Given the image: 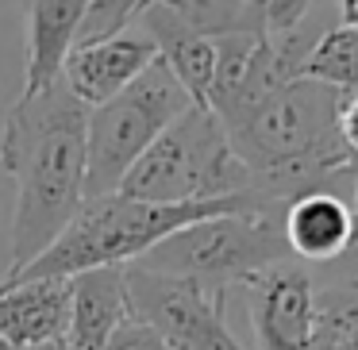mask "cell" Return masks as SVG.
Listing matches in <instances>:
<instances>
[{
    "label": "cell",
    "instance_id": "22",
    "mask_svg": "<svg viewBox=\"0 0 358 350\" xmlns=\"http://www.w3.org/2000/svg\"><path fill=\"white\" fill-rule=\"evenodd\" d=\"M0 350H20V347H8V342H0Z\"/></svg>",
    "mask_w": 358,
    "mask_h": 350
},
{
    "label": "cell",
    "instance_id": "16",
    "mask_svg": "<svg viewBox=\"0 0 358 350\" xmlns=\"http://www.w3.org/2000/svg\"><path fill=\"white\" fill-rule=\"evenodd\" d=\"M312 0H262L258 4V24H262L266 39H285L296 27L308 24Z\"/></svg>",
    "mask_w": 358,
    "mask_h": 350
},
{
    "label": "cell",
    "instance_id": "4",
    "mask_svg": "<svg viewBox=\"0 0 358 350\" xmlns=\"http://www.w3.org/2000/svg\"><path fill=\"white\" fill-rule=\"evenodd\" d=\"M285 258L289 247L281 235V212H231L181 227L178 235L147 250L135 265L227 293L231 285H247L250 277Z\"/></svg>",
    "mask_w": 358,
    "mask_h": 350
},
{
    "label": "cell",
    "instance_id": "15",
    "mask_svg": "<svg viewBox=\"0 0 358 350\" xmlns=\"http://www.w3.org/2000/svg\"><path fill=\"white\" fill-rule=\"evenodd\" d=\"M158 0H93L78 27V39L73 47H89V43H104L116 39V35L131 31L135 20H143Z\"/></svg>",
    "mask_w": 358,
    "mask_h": 350
},
{
    "label": "cell",
    "instance_id": "13",
    "mask_svg": "<svg viewBox=\"0 0 358 350\" xmlns=\"http://www.w3.org/2000/svg\"><path fill=\"white\" fill-rule=\"evenodd\" d=\"M301 78L327 89H339L343 96H355L358 93V27L350 24L327 27L316 39V47L308 50V58H304Z\"/></svg>",
    "mask_w": 358,
    "mask_h": 350
},
{
    "label": "cell",
    "instance_id": "18",
    "mask_svg": "<svg viewBox=\"0 0 358 350\" xmlns=\"http://www.w3.org/2000/svg\"><path fill=\"white\" fill-rule=\"evenodd\" d=\"M339 135H343V143H347V147L358 154V93L343 101V112H339Z\"/></svg>",
    "mask_w": 358,
    "mask_h": 350
},
{
    "label": "cell",
    "instance_id": "5",
    "mask_svg": "<svg viewBox=\"0 0 358 350\" xmlns=\"http://www.w3.org/2000/svg\"><path fill=\"white\" fill-rule=\"evenodd\" d=\"M193 101L178 85L162 58L147 66L124 93L108 104L89 108L85 119V200L112 196L124 173L143 158V150L173 124Z\"/></svg>",
    "mask_w": 358,
    "mask_h": 350
},
{
    "label": "cell",
    "instance_id": "12",
    "mask_svg": "<svg viewBox=\"0 0 358 350\" xmlns=\"http://www.w3.org/2000/svg\"><path fill=\"white\" fill-rule=\"evenodd\" d=\"M281 235L289 254L304 262H331L355 247L358 219L339 193H304L285 204Z\"/></svg>",
    "mask_w": 358,
    "mask_h": 350
},
{
    "label": "cell",
    "instance_id": "6",
    "mask_svg": "<svg viewBox=\"0 0 358 350\" xmlns=\"http://www.w3.org/2000/svg\"><path fill=\"white\" fill-rule=\"evenodd\" d=\"M131 319L147 323L166 350H247L227 327V293L189 277L124 265Z\"/></svg>",
    "mask_w": 358,
    "mask_h": 350
},
{
    "label": "cell",
    "instance_id": "3",
    "mask_svg": "<svg viewBox=\"0 0 358 350\" xmlns=\"http://www.w3.org/2000/svg\"><path fill=\"white\" fill-rule=\"evenodd\" d=\"M143 204H193L250 193V173L208 108H185L124 173L116 189Z\"/></svg>",
    "mask_w": 358,
    "mask_h": 350
},
{
    "label": "cell",
    "instance_id": "10",
    "mask_svg": "<svg viewBox=\"0 0 358 350\" xmlns=\"http://www.w3.org/2000/svg\"><path fill=\"white\" fill-rule=\"evenodd\" d=\"M131 319L127 304L124 265H104L70 277V323H66V347L70 350H104L120 323Z\"/></svg>",
    "mask_w": 358,
    "mask_h": 350
},
{
    "label": "cell",
    "instance_id": "17",
    "mask_svg": "<svg viewBox=\"0 0 358 350\" xmlns=\"http://www.w3.org/2000/svg\"><path fill=\"white\" fill-rule=\"evenodd\" d=\"M104 350H166V342L158 339L147 323L127 319V323L116 327V335L108 339V347H104Z\"/></svg>",
    "mask_w": 358,
    "mask_h": 350
},
{
    "label": "cell",
    "instance_id": "9",
    "mask_svg": "<svg viewBox=\"0 0 358 350\" xmlns=\"http://www.w3.org/2000/svg\"><path fill=\"white\" fill-rule=\"evenodd\" d=\"M70 277H35L0 285V342L43 350L66 339Z\"/></svg>",
    "mask_w": 358,
    "mask_h": 350
},
{
    "label": "cell",
    "instance_id": "21",
    "mask_svg": "<svg viewBox=\"0 0 358 350\" xmlns=\"http://www.w3.org/2000/svg\"><path fill=\"white\" fill-rule=\"evenodd\" d=\"M43 350H70L66 342H55V347H43Z\"/></svg>",
    "mask_w": 358,
    "mask_h": 350
},
{
    "label": "cell",
    "instance_id": "1",
    "mask_svg": "<svg viewBox=\"0 0 358 350\" xmlns=\"http://www.w3.org/2000/svg\"><path fill=\"white\" fill-rule=\"evenodd\" d=\"M85 119L62 81L20 96L0 127V170L16 185L12 262L4 277L31 265L85 204Z\"/></svg>",
    "mask_w": 358,
    "mask_h": 350
},
{
    "label": "cell",
    "instance_id": "19",
    "mask_svg": "<svg viewBox=\"0 0 358 350\" xmlns=\"http://www.w3.org/2000/svg\"><path fill=\"white\" fill-rule=\"evenodd\" d=\"M339 8H343V24L358 27V0H339Z\"/></svg>",
    "mask_w": 358,
    "mask_h": 350
},
{
    "label": "cell",
    "instance_id": "8",
    "mask_svg": "<svg viewBox=\"0 0 358 350\" xmlns=\"http://www.w3.org/2000/svg\"><path fill=\"white\" fill-rule=\"evenodd\" d=\"M158 58V47L143 27L116 35L104 43H89V47H73L62 62V81L70 89L73 101H81L85 108H101L116 93H124L143 70Z\"/></svg>",
    "mask_w": 358,
    "mask_h": 350
},
{
    "label": "cell",
    "instance_id": "2",
    "mask_svg": "<svg viewBox=\"0 0 358 350\" xmlns=\"http://www.w3.org/2000/svg\"><path fill=\"white\" fill-rule=\"evenodd\" d=\"M231 212H285L266 204L255 193L224 196V200H193V204H143L127 196H96L78 208V216L66 224V231L12 277H0V285L35 277H73L85 270L104 265H131L147 250H155L162 239L178 235L181 227L201 224L212 216H231Z\"/></svg>",
    "mask_w": 358,
    "mask_h": 350
},
{
    "label": "cell",
    "instance_id": "14",
    "mask_svg": "<svg viewBox=\"0 0 358 350\" xmlns=\"http://www.w3.org/2000/svg\"><path fill=\"white\" fill-rule=\"evenodd\" d=\"M304 350H358V281L316 293V319Z\"/></svg>",
    "mask_w": 358,
    "mask_h": 350
},
{
    "label": "cell",
    "instance_id": "20",
    "mask_svg": "<svg viewBox=\"0 0 358 350\" xmlns=\"http://www.w3.org/2000/svg\"><path fill=\"white\" fill-rule=\"evenodd\" d=\"M355 200H358V154H355Z\"/></svg>",
    "mask_w": 358,
    "mask_h": 350
},
{
    "label": "cell",
    "instance_id": "7",
    "mask_svg": "<svg viewBox=\"0 0 358 350\" xmlns=\"http://www.w3.org/2000/svg\"><path fill=\"white\" fill-rule=\"evenodd\" d=\"M247 316L258 350H304L316 319V289L301 265L278 262L250 277Z\"/></svg>",
    "mask_w": 358,
    "mask_h": 350
},
{
    "label": "cell",
    "instance_id": "11",
    "mask_svg": "<svg viewBox=\"0 0 358 350\" xmlns=\"http://www.w3.org/2000/svg\"><path fill=\"white\" fill-rule=\"evenodd\" d=\"M89 4L93 0H20L24 27H27V66H24V93L20 96L43 93L47 85L58 81Z\"/></svg>",
    "mask_w": 358,
    "mask_h": 350
}]
</instances>
